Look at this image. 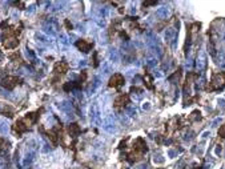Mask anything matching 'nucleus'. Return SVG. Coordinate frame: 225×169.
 Masks as SVG:
<instances>
[{
  "mask_svg": "<svg viewBox=\"0 0 225 169\" xmlns=\"http://www.w3.org/2000/svg\"><path fill=\"white\" fill-rule=\"evenodd\" d=\"M147 64L149 65V67H152V68H153V67H156V65H157V60L153 59V57H152V59H148Z\"/></svg>",
  "mask_w": 225,
  "mask_h": 169,
  "instance_id": "4be33fe9",
  "label": "nucleus"
},
{
  "mask_svg": "<svg viewBox=\"0 0 225 169\" xmlns=\"http://www.w3.org/2000/svg\"><path fill=\"white\" fill-rule=\"evenodd\" d=\"M176 36H177V33H176V30H175V28L169 27V28H167V30H165L164 39L167 40V41H172V40L175 39Z\"/></svg>",
  "mask_w": 225,
  "mask_h": 169,
  "instance_id": "423d86ee",
  "label": "nucleus"
},
{
  "mask_svg": "<svg viewBox=\"0 0 225 169\" xmlns=\"http://www.w3.org/2000/svg\"><path fill=\"white\" fill-rule=\"evenodd\" d=\"M103 129L108 133H116L117 132V121H116L113 114H107L101 123Z\"/></svg>",
  "mask_w": 225,
  "mask_h": 169,
  "instance_id": "f257e3e1",
  "label": "nucleus"
},
{
  "mask_svg": "<svg viewBox=\"0 0 225 169\" xmlns=\"http://www.w3.org/2000/svg\"><path fill=\"white\" fill-rule=\"evenodd\" d=\"M27 56L30 57L31 60H33V61H35V60H36V57H35V53H33V52H32V51H31V49H27Z\"/></svg>",
  "mask_w": 225,
  "mask_h": 169,
  "instance_id": "b1692460",
  "label": "nucleus"
},
{
  "mask_svg": "<svg viewBox=\"0 0 225 169\" xmlns=\"http://www.w3.org/2000/svg\"><path fill=\"white\" fill-rule=\"evenodd\" d=\"M218 104H220V105H221V107H224L225 101H224V100H223V99H221V100H218Z\"/></svg>",
  "mask_w": 225,
  "mask_h": 169,
  "instance_id": "f704fd0d",
  "label": "nucleus"
},
{
  "mask_svg": "<svg viewBox=\"0 0 225 169\" xmlns=\"http://www.w3.org/2000/svg\"><path fill=\"white\" fill-rule=\"evenodd\" d=\"M100 84H101V77L100 76H95V79H93V84H92V88H91V91L89 92H95L96 89H97L99 87H100Z\"/></svg>",
  "mask_w": 225,
  "mask_h": 169,
  "instance_id": "4468645a",
  "label": "nucleus"
},
{
  "mask_svg": "<svg viewBox=\"0 0 225 169\" xmlns=\"http://www.w3.org/2000/svg\"><path fill=\"white\" fill-rule=\"evenodd\" d=\"M127 103H128V96H125V94H120V96L116 99L115 104L116 105H124V104H127Z\"/></svg>",
  "mask_w": 225,
  "mask_h": 169,
  "instance_id": "f3484780",
  "label": "nucleus"
},
{
  "mask_svg": "<svg viewBox=\"0 0 225 169\" xmlns=\"http://www.w3.org/2000/svg\"><path fill=\"white\" fill-rule=\"evenodd\" d=\"M164 161H165V159H164L163 156H160V154H157V156L153 157V162H155V164H157V165L164 164Z\"/></svg>",
  "mask_w": 225,
  "mask_h": 169,
  "instance_id": "aec40b11",
  "label": "nucleus"
},
{
  "mask_svg": "<svg viewBox=\"0 0 225 169\" xmlns=\"http://www.w3.org/2000/svg\"><path fill=\"white\" fill-rule=\"evenodd\" d=\"M71 88H72V84H71V83H68V84L64 85V89H65V91H69Z\"/></svg>",
  "mask_w": 225,
  "mask_h": 169,
  "instance_id": "7c9ffc66",
  "label": "nucleus"
},
{
  "mask_svg": "<svg viewBox=\"0 0 225 169\" xmlns=\"http://www.w3.org/2000/svg\"><path fill=\"white\" fill-rule=\"evenodd\" d=\"M169 15H170L169 8H167V7H160V8H157V11H156V16L160 18V19H167Z\"/></svg>",
  "mask_w": 225,
  "mask_h": 169,
  "instance_id": "0eeeda50",
  "label": "nucleus"
},
{
  "mask_svg": "<svg viewBox=\"0 0 225 169\" xmlns=\"http://www.w3.org/2000/svg\"><path fill=\"white\" fill-rule=\"evenodd\" d=\"M205 67H207V53H205V51H201L200 55L197 56V60H196V69L198 72H203Z\"/></svg>",
  "mask_w": 225,
  "mask_h": 169,
  "instance_id": "7ed1b4c3",
  "label": "nucleus"
},
{
  "mask_svg": "<svg viewBox=\"0 0 225 169\" xmlns=\"http://www.w3.org/2000/svg\"><path fill=\"white\" fill-rule=\"evenodd\" d=\"M65 71H67V64H64V63H59V64H56L55 67V72L56 73H64Z\"/></svg>",
  "mask_w": 225,
  "mask_h": 169,
  "instance_id": "dca6fc26",
  "label": "nucleus"
},
{
  "mask_svg": "<svg viewBox=\"0 0 225 169\" xmlns=\"http://www.w3.org/2000/svg\"><path fill=\"white\" fill-rule=\"evenodd\" d=\"M0 132H1L3 134H5L8 132V125H5L4 123H1V124H0Z\"/></svg>",
  "mask_w": 225,
  "mask_h": 169,
  "instance_id": "5701e85b",
  "label": "nucleus"
},
{
  "mask_svg": "<svg viewBox=\"0 0 225 169\" xmlns=\"http://www.w3.org/2000/svg\"><path fill=\"white\" fill-rule=\"evenodd\" d=\"M133 147L136 148V149H140L141 152H147L148 148H147V144L144 142L143 139H137L135 142H133Z\"/></svg>",
  "mask_w": 225,
  "mask_h": 169,
  "instance_id": "1a4fd4ad",
  "label": "nucleus"
},
{
  "mask_svg": "<svg viewBox=\"0 0 225 169\" xmlns=\"http://www.w3.org/2000/svg\"><path fill=\"white\" fill-rule=\"evenodd\" d=\"M137 169H148V167H147V164H140L137 167Z\"/></svg>",
  "mask_w": 225,
  "mask_h": 169,
  "instance_id": "473e14b6",
  "label": "nucleus"
},
{
  "mask_svg": "<svg viewBox=\"0 0 225 169\" xmlns=\"http://www.w3.org/2000/svg\"><path fill=\"white\" fill-rule=\"evenodd\" d=\"M155 4H156L155 1H148V3H145L144 5H155Z\"/></svg>",
  "mask_w": 225,
  "mask_h": 169,
  "instance_id": "72a5a7b5",
  "label": "nucleus"
},
{
  "mask_svg": "<svg viewBox=\"0 0 225 169\" xmlns=\"http://www.w3.org/2000/svg\"><path fill=\"white\" fill-rule=\"evenodd\" d=\"M112 69L113 68L111 67V64L108 61H105L104 64H103V72H104V75H108V73H111L112 72Z\"/></svg>",
  "mask_w": 225,
  "mask_h": 169,
  "instance_id": "a211bd4d",
  "label": "nucleus"
},
{
  "mask_svg": "<svg viewBox=\"0 0 225 169\" xmlns=\"http://www.w3.org/2000/svg\"><path fill=\"white\" fill-rule=\"evenodd\" d=\"M109 60L113 63H119L120 61V55H119V52L116 49H111L109 52Z\"/></svg>",
  "mask_w": 225,
  "mask_h": 169,
  "instance_id": "f8f14e48",
  "label": "nucleus"
},
{
  "mask_svg": "<svg viewBox=\"0 0 225 169\" xmlns=\"http://www.w3.org/2000/svg\"><path fill=\"white\" fill-rule=\"evenodd\" d=\"M69 133H71V136L76 137L79 133H80V127H79L77 124H71L69 125Z\"/></svg>",
  "mask_w": 225,
  "mask_h": 169,
  "instance_id": "ddd939ff",
  "label": "nucleus"
},
{
  "mask_svg": "<svg viewBox=\"0 0 225 169\" xmlns=\"http://www.w3.org/2000/svg\"><path fill=\"white\" fill-rule=\"evenodd\" d=\"M18 83H19L18 77H15V76H7L4 80H3L1 85L4 88H7V89H12V88H15L16 85H18Z\"/></svg>",
  "mask_w": 225,
  "mask_h": 169,
  "instance_id": "20e7f679",
  "label": "nucleus"
},
{
  "mask_svg": "<svg viewBox=\"0 0 225 169\" xmlns=\"http://www.w3.org/2000/svg\"><path fill=\"white\" fill-rule=\"evenodd\" d=\"M18 44H19V40H18V39H15V38H11V39H8L7 41L4 43L5 48H8V49H11V48H15Z\"/></svg>",
  "mask_w": 225,
  "mask_h": 169,
  "instance_id": "9b49d317",
  "label": "nucleus"
},
{
  "mask_svg": "<svg viewBox=\"0 0 225 169\" xmlns=\"http://www.w3.org/2000/svg\"><path fill=\"white\" fill-rule=\"evenodd\" d=\"M223 123V117H217V119H215L213 120V123H212V127L213 128H216V127H218V125Z\"/></svg>",
  "mask_w": 225,
  "mask_h": 169,
  "instance_id": "412c9836",
  "label": "nucleus"
},
{
  "mask_svg": "<svg viewBox=\"0 0 225 169\" xmlns=\"http://www.w3.org/2000/svg\"><path fill=\"white\" fill-rule=\"evenodd\" d=\"M76 45H77V48H79L80 51H83V52H89L91 47H92L89 43L84 41V40H79V41L76 43Z\"/></svg>",
  "mask_w": 225,
  "mask_h": 169,
  "instance_id": "6e6552de",
  "label": "nucleus"
},
{
  "mask_svg": "<svg viewBox=\"0 0 225 169\" xmlns=\"http://www.w3.org/2000/svg\"><path fill=\"white\" fill-rule=\"evenodd\" d=\"M155 76H156V77H163V73H161V71H156V72H155Z\"/></svg>",
  "mask_w": 225,
  "mask_h": 169,
  "instance_id": "2f4dec72",
  "label": "nucleus"
},
{
  "mask_svg": "<svg viewBox=\"0 0 225 169\" xmlns=\"http://www.w3.org/2000/svg\"><path fill=\"white\" fill-rule=\"evenodd\" d=\"M148 47H149V49H152V52L157 57L163 56V49H161V47L159 44H152V45H148Z\"/></svg>",
  "mask_w": 225,
  "mask_h": 169,
  "instance_id": "9d476101",
  "label": "nucleus"
},
{
  "mask_svg": "<svg viewBox=\"0 0 225 169\" xmlns=\"http://www.w3.org/2000/svg\"><path fill=\"white\" fill-rule=\"evenodd\" d=\"M15 129H16L18 133H23V132H25V131L28 129V127L23 121H18V123H16V125H15Z\"/></svg>",
  "mask_w": 225,
  "mask_h": 169,
  "instance_id": "2eb2a0df",
  "label": "nucleus"
},
{
  "mask_svg": "<svg viewBox=\"0 0 225 169\" xmlns=\"http://www.w3.org/2000/svg\"><path fill=\"white\" fill-rule=\"evenodd\" d=\"M192 114H193V116H192V119H193V120L200 119V112H198V111H195V112H193Z\"/></svg>",
  "mask_w": 225,
  "mask_h": 169,
  "instance_id": "cd10ccee",
  "label": "nucleus"
},
{
  "mask_svg": "<svg viewBox=\"0 0 225 169\" xmlns=\"http://www.w3.org/2000/svg\"><path fill=\"white\" fill-rule=\"evenodd\" d=\"M124 84V77L120 73H115L109 80V87H121Z\"/></svg>",
  "mask_w": 225,
  "mask_h": 169,
  "instance_id": "39448f33",
  "label": "nucleus"
},
{
  "mask_svg": "<svg viewBox=\"0 0 225 169\" xmlns=\"http://www.w3.org/2000/svg\"><path fill=\"white\" fill-rule=\"evenodd\" d=\"M100 108L97 104H93L91 107V121L96 125H101V114H100Z\"/></svg>",
  "mask_w": 225,
  "mask_h": 169,
  "instance_id": "f03ea898",
  "label": "nucleus"
},
{
  "mask_svg": "<svg viewBox=\"0 0 225 169\" xmlns=\"http://www.w3.org/2000/svg\"><path fill=\"white\" fill-rule=\"evenodd\" d=\"M176 154H177V152H176V151H173V149H169V151H168V156H169L170 159L176 157Z\"/></svg>",
  "mask_w": 225,
  "mask_h": 169,
  "instance_id": "a878e982",
  "label": "nucleus"
},
{
  "mask_svg": "<svg viewBox=\"0 0 225 169\" xmlns=\"http://www.w3.org/2000/svg\"><path fill=\"white\" fill-rule=\"evenodd\" d=\"M218 134H220L221 137H224V139H225V124L220 128V129H218Z\"/></svg>",
  "mask_w": 225,
  "mask_h": 169,
  "instance_id": "393cba45",
  "label": "nucleus"
},
{
  "mask_svg": "<svg viewBox=\"0 0 225 169\" xmlns=\"http://www.w3.org/2000/svg\"><path fill=\"white\" fill-rule=\"evenodd\" d=\"M125 111H127V114L131 117H133L136 114V107L135 105H128L127 108H125Z\"/></svg>",
  "mask_w": 225,
  "mask_h": 169,
  "instance_id": "6ab92c4d",
  "label": "nucleus"
},
{
  "mask_svg": "<svg viewBox=\"0 0 225 169\" xmlns=\"http://www.w3.org/2000/svg\"><path fill=\"white\" fill-rule=\"evenodd\" d=\"M221 152H223V149H221V145H217V147H216V149H215L216 156H220V154H221Z\"/></svg>",
  "mask_w": 225,
  "mask_h": 169,
  "instance_id": "bb28decb",
  "label": "nucleus"
},
{
  "mask_svg": "<svg viewBox=\"0 0 225 169\" xmlns=\"http://www.w3.org/2000/svg\"><path fill=\"white\" fill-rule=\"evenodd\" d=\"M149 108H150V103H143V109L144 111H148V109H149Z\"/></svg>",
  "mask_w": 225,
  "mask_h": 169,
  "instance_id": "c756f323",
  "label": "nucleus"
},
{
  "mask_svg": "<svg viewBox=\"0 0 225 169\" xmlns=\"http://www.w3.org/2000/svg\"><path fill=\"white\" fill-rule=\"evenodd\" d=\"M210 136V132L209 131H205V132H203V134H201V139H208V137Z\"/></svg>",
  "mask_w": 225,
  "mask_h": 169,
  "instance_id": "c85d7f7f",
  "label": "nucleus"
}]
</instances>
